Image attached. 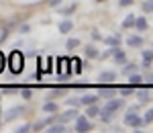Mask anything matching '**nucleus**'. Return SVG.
<instances>
[{
    "mask_svg": "<svg viewBox=\"0 0 153 133\" xmlns=\"http://www.w3.org/2000/svg\"><path fill=\"white\" fill-rule=\"evenodd\" d=\"M31 129H33L31 125H21V127H19V129H14V131H16V133H29Z\"/></svg>",
    "mask_w": 153,
    "mask_h": 133,
    "instance_id": "28",
    "label": "nucleus"
},
{
    "mask_svg": "<svg viewBox=\"0 0 153 133\" xmlns=\"http://www.w3.org/2000/svg\"><path fill=\"white\" fill-rule=\"evenodd\" d=\"M143 123H153V109H149L143 115Z\"/></svg>",
    "mask_w": 153,
    "mask_h": 133,
    "instance_id": "25",
    "label": "nucleus"
},
{
    "mask_svg": "<svg viewBox=\"0 0 153 133\" xmlns=\"http://www.w3.org/2000/svg\"><path fill=\"white\" fill-rule=\"evenodd\" d=\"M80 45V39H68V49H76Z\"/></svg>",
    "mask_w": 153,
    "mask_h": 133,
    "instance_id": "27",
    "label": "nucleus"
},
{
    "mask_svg": "<svg viewBox=\"0 0 153 133\" xmlns=\"http://www.w3.org/2000/svg\"><path fill=\"white\" fill-rule=\"evenodd\" d=\"M100 80H102V82H112V80H117V72H112V70L102 72L100 74Z\"/></svg>",
    "mask_w": 153,
    "mask_h": 133,
    "instance_id": "15",
    "label": "nucleus"
},
{
    "mask_svg": "<svg viewBox=\"0 0 153 133\" xmlns=\"http://www.w3.org/2000/svg\"><path fill=\"white\" fill-rule=\"evenodd\" d=\"M98 115H100V109L96 107V102L94 105H86V117H88V119H94Z\"/></svg>",
    "mask_w": 153,
    "mask_h": 133,
    "instance_id": "8",
    "label": "nucleus"
},
{
    "mask_svg": "<svg viewBox=\"0 0 153 133\" xmlns=\"http://www.w3.org/2000/svg\"><path fill=\"white\" fill-rule=\"evenodd\" d=\"M143 80L147 82V86H153V74H147V76H145Z\"/></svg>",
    "mask_w": 153,
    "mask_h": 133,
    "instance_id": "33",
    "label": "nucleus"
},
{
    "mask_svg": "<svg viewBox=\"0 0 153 133\" xmlns=\"http://www.w3.org/2000/svg\"><path fill=\"white\" fill-rule=\"evenodd\" d=\"M139 100H141V102H147V100H149V92H147V90H141V92H139Z\"/></svg>",
    "mask_w": 153,
    "mask_h": 133,
    "instance_id": "29",
    "label": "nucleus"
},
{
    "mask_svg": "<svg viewBox=\"0 0 153 133\" xmlns=\"http://www.w3.org/2000/svg\"><path fill=\"white\" fill-rule=\"evenodd\" d=\"M135 0H118V6H131Z\"/></svg>",
    "mask_w": 153,
    "mask_h": 133,
    "instance_id": "34",
    "label": "nucleus"
},
{
    "mask_svg": "<svg viewBox=\"0 0 153 133\" xmlns=\"http://www.w3.org/2000/svg\"><path fill=\"white\" fill-rule=\"evenodd\" d=\"M143 10H145V12H151L153 10V0H145V2H143Z\"/></svg>",
    "mask_w": 153,
    "mask_h": 133,
    "instance_id": "26",
    "label": "nucleus"
},
{
    "mask_svg": "<svg viewBox=\"0 0 153 133\" xmlns=\"http://www.w3.org/2000/svg\"><path fill=\"white\" fill-rule=\"evenodd\" d=\"M0 115H2V113H0Z\"/></svg>",
    "mask_w": 153,
    "mask_h": 133,
    "instance_id": "40",
    "label": "nucleus"
},
{
    "mask_svg": "<svg viewBox=\"0 0 153 133\" xmlns=\"http://www.w3.org/2000/svg\"><path fill=\"white\" fill-rule=\"evenodd\" d=\"M98 94H84L82 98H80V105H94V102H98Z\"/></svg>",
    "mask_w": 153,
    "mask_h": 133,
    "instance_id": "11",
    "label": "nucleus"
},
{
    "mask_svg": "<svg viewBox=\"0 0 153 133\" xmlns=\"http://www.w3.org/2000/svg\"><path fill=\"white\" fill-rule=\"evenodd\" d=\"M135 25V14H129V16H125V21H123V27L125 29H129V27H133Z\"/></svg>",
    "mask_w": 153,
    "mask_h": 133,
    "instance_id": "23",
    "label": "nucleus"
},
{
    "mask_svg": "<svg viewBox=\"0 0 153 133\" xmlns=\"http://www.w3.org/2000/svg\"><path fill=\"white\" fill-rule=\"evenodd\" d=\"M19 92H21V96H23V98H27V100H29V98L33 96V90H31L29 86H19Z\"/></svg>",
    "mask_w": 153,
    "mask_h": 133,
    "instance_id": "21",
    "label": "nucleus"
},
{
    "mask_svg": "<svg viewBox=\"0 0 153 133\" xmlns=\"http://www.w3.org/2000/svg\"><path fill=\"white\" fill-rule=\"evenodd\" d=\"M92 129V125L88 121V117H76V131L78 133H86Z\"/></svg>",
    "mask_w": 153,
    "mask_h": 133,
    "instance_id": "3",
    "label": "nucleus"
},
{
    "mask_svg": "<svg viewBox=\"0 0 153 133\" xmlns=\"http://www.w3.org/2000/svg\"><path fill=\"white\" fill-rule=\"evenodd\" d=\"M153 64V51H143V68H151Z\"/></svg>",
    "mask_w": 153,
    "mask_h": 133,
    "instance_id": "14",
    "label": "nucleus"
},
{
    "mask_svg": "<svg viewBox=\"0 0 153 133\" xmlns=\"http://www.w3.org/2000/svg\"><path fill=\"white\" fill-rule=\"evenodd\" d=\"M117 90L123 94V96H129V94H133V92H135V86H133V84H129V86H118Z\"/></svg>",
    "mask_w": 153,
    "mask_h": 133,
    "instance_id": "18",
    "label": "nucleus"
},
{
    "mask_svg": "<svg viewBox=\"0 0 153 133\" xmlns=\"http://www.w3.org/2000/svg\"><path fill=\"white\" fill-rule=\"evenodd\" d=\"M129 82L135 86V88H137V86H141V84H143V78H141V76H139L137 72H133V74H129Z\"/></svg>",
    "mask_w": 153,
    "mask_h": 133,
    "instance_id": "17",
    "label": "nucleus"
},
{
    "mask_svg": "<svg viewBox=\"0 0 153 133\" xmlns=\"http://www.w3.org/2000/svg\"><path fill=\"white\" fill-rule=\"evenodd\" d=\"M45 131H49V133H65L68 129H65V125H61V123H49V129H45Z\"/></svg>",
    "mask_w": 153,
    "mask_h": 133,
    "instance_id": "13",
    "label": "nucleus"
},
{
    "mask_svg": "<svg viewBox=\"0 0 153 133\" xmlns=\"http://www.w3.org/2000/svg\"><path fill=\"white\" fill-rule=\"evenodd\" d=\"M43 111L45 113H57V105L55 102H45L43 105Z\"/></svg>",
    "mask_w": 153,
    "mask_h": 133,
    "instance_id": "24",
    "label": "nucleus"
},
{
    "mask_svg": "<svg viewBox=\"0 0 153 133\" xmlns=\"http://www.w3.org/2000/svg\"><path fill=\"white\" fill-rule=\"evenodd\" d=\"M19 90V86H4L2 88V92H16Z\"/></svg>",
    "mask_w": 153,
    "mask_h": 133,
    "instance_id": "32",
    "label": "nucleus"
},
{
    "mask_svg": "<svg viewBox=\"0 0 153 133\" xmlns=\"http://www.w3.org/2000/svg\"><path fill=\"white\" fill-rule=\"evenodd\" d=\"M117 92H118L117 86H108V82H102L100 88H98V96H102V98H112Z\"/></svg>",
    "mask_w": 153,
    "mask_h": 133,
    "instance_id": "2",
    "label": "nucleus"
},
{
    "mask_svg": "<svg viewBox=\"0 0 153 133\" xmlns=\"http://www.w3.org/2000/svg\"><path fill=\"white\" fill-rule=\"evenodd\" d=\"M76 117H78V111H76V109H68L63 115H59L57 119H59L61 123H68V121H74Z\"/></svg>",
    "mask_w": 153,
    "mask_h": 133,
    "instance_id": "7",
    "label": "nucleus"
},
{
    "mask_svg": "<svg viewBox=\"0 0 153 133\" xmlns=\"http://www.w3.org/2000/svg\"><path fill=\"white\" fill-rule=\"evenodd\" d=\"M2 61L4 60H2V53H0V70H2Z\"/></svg>",
    "mask_w": 153,
    "mask_h": 133,
    "instance_id": "38",
    "label": "nucleus"
},
{
    "mask_svg": "<svg viewBox=\"0 0 153 133\" xmlns=\"http://www.w3.org/2000/svg\"><path fill=\"white\" fill-rule=\"evenodd\" d=\"M84 53H86V58H92V60H94V58H100V51H98L94 45H86V47H84Z\"/></svg>",
    "mask_w": 153,
    "mask_h": 133,
    "instance_id": "12",
    "label": "nucleus"
},
{
    "mask_svg": "<svg viewBox=\"0 0 153 133\" xmlns=\"http://www.w3.org/2000/svg\"><path fill=\"white\" fill-rule=\"evenodd\" d=\"M29 31H31V27H29V25H27V23L19 25V33H29Z\"/></svg>",
    "mask_w": 153,
    "mask_h": 133,
    "instance_id": "30",
    "label": "nucleus"
},
{
    "mask_svg": "<svg viewBox=\"0 0 153 133\" xmlns=\"http://www.w3.org/2000/svg\"><path fill=\"white\" fill-rule=\"evenodd\" d=\"M68 105H71V107H78V105H80V98H70V100H68Z\"/></svg>",
    "mask_w": 153,
    "mask_h": 133,
    "instance_id": "35",
    "label": "nucleus"
},
{
    "mask_svg": "<svg viewBox=\"0 0 153 133\" xmlns=\"http://www.w3.org/2000/svg\"><path fill=\"white\" fill-rule=\"evenodd\" d=\"M92 37H94V39H102V35H100V33H98L96 29H94V31H92Z\"/></svg>",
    "mask_w": 153,
    "mask_h": 133,
    "instance_id": "36",
    "label": "nucleus"
},
{
    "mask_svg": "<svg viewBox=\"0 0 153 133\" xmlns=\"http://www.w3.org/2000/svg\"><path fill=\"white\" fill-rule=\"evenodd\" d=\"M0 98H2V92H0Z\"/></svg>",
    "mask_w": 153,
    "mask_h": 133,
    "instance_id": "39",
    "label": "nucleus"
},
{
    "mask_svg": "<svg viewBox=\"0 0 153 133\" xmlns=\"http://www.w3.org/2000/svg\"><path fill=\"white\" fill-rule=\"evenodd\" d=\"M106 43L110 45V47H120V35H114V37H108V39H104Z\"/></svg>",
    "mask_w": 153,
    "mask_h": 133,
    "instance_id": "20",
    "label": "nucleus"
},
{
    "mask_svg": "<svg viewBox=\"0 0 153 133\" xmlns=\"http://www.w3.org/2000/svg\"><path fill=\"white\" fill-rule=\"evenodd\" d=\"M133 27H135L139 33H141V31H147V21H145L143 16H139V19H135V25H133Z\"/></svg>",
    "mask_w": 153,
    "mask_h": 133,
    "instance_id": "16",
    "label": "nucleus"
},
{
    "mask_svg": "<svg viewBox=\"0 0 153 133\" xmlns=\"http://www.w3.org/2000/svg\"><path fill=\"white\" fill-rule=\"evenodd\" d=\"M125 123H127L129 127H133V129H139V127L145 125L143 119L137 115V107H131V109L127 111V115H125Z\"/></svg>",
    "mask_w": 153,
    "mask_h": 133,
    "instance_id": "1",
    "label": "nucleus"
},
{
    "mask_svg": "<svg viewBox=\"0 0 153 133\" xmlns=\"http://www.w3.org/2000/svg\"><path fill=\"white\" fill-rule=\"evenodd\" d=\"M123 107H125V100H123V98H110V100L104 105V109L112 111V113H114V111H118V109H123Z\"/></svg>",
    "mask_w": 153,
    "mask_h": 133,
    "instance_id": "5",
    "label": "nucleus"
},
{
    "mask_svg": "<svg viewBox=\"0 0 153 133\" xmlns=\"http://www.w3.org/2000/svg\"><path fill=\"white\" fill-rule=\"evenodd\" d=\"M25 113V107H12L6 115H4V123H8V121H12V119H16V117H21Z\"/></svg>",
    "mask_w": 153,
    "mask_h": 133,
    "instance_id": "4",
    "label": "nucleus"
},
{
    "mask_svg": "<svg viewBox=\"0 0 153 133\" xmlns=\"http://www.w3.org/2000/svg\"><path fill=\"white\" fill-rule=\"evenodd\" d=\"M71 29H74V25H71V21H68V19L59 23V31H61V33H70Z\"/></svg>",
    "mask_w": 153,
    "mask_h": 133,
    "instance_id": "19",
    "label": "nucleus"
},
{
    "mask_svg": "<svg viewBox=\"0 0 153 133\" xmlns=\"http://www.w3.org/2000/svg\"><path fill=\"white\" fill-rule=\"evenodd\" d=\"M74 8H76L74 4H71V6H68V8H61V14H65V16H70L71 12H74Z\"/></svg>",
    "mask_w": 153,
    "mask_h": 133,
    "instance_id": "31",
    "label": "nucleus"
},
{
    "mask_svg": "<svg viewBox=\"0 0 153 133\" xmlns=\"http://www.w3.org/2000/svg\"><path fill=\"white\" fill-rule=\"evenodd\" d=\"M98 117L102 119V123H110V121H112V119H114V113L102 107V109H100V115H98Z\"/></svg>",
    "mask_w": 153,
    "mask_h": 133,
    "instance_id": "10",
    "label": "nucleus"
},
{
    "mask_svg": "<svg viewBox=\"0 0 153 133\" xmlns=\"http://www.w3.org/2000/svg\"><path fill=\"white\" fill-rule=\"evenodd\" d=\"M127 45H129V47H141L143 45V37L141 35H131L129 39H127Z\"/></svg>",
    "mask_w": 153,
    "mask_h": 133,
    "instance_id": "9",
    "label": "nucleus"
},
{
    "mask_svg": "<svg viewBox=\"0 0 153 133\" xmlns=\"http://www.w3.org/2000/svg\"><path fill=\"white\" fill-rule=\"evenodd\" d=\"M133 72H137V64H125L123 66V74H133Z\"/></svg>",
    "mask_w": 153,
    "mask_h": 133,
    "instance_id": "22",
    "label": "nucleus"
},
{
    "mask_svg": "<svg viewBox=\"0 0 153 133\" xmlns=\"http://www.w3.org/2000/svg\"><path fill=\"white\" fill-rule=\"evenodd\" d=\"M10 68H12V72H14V74H19L21 70H23V55H21V60H19V51H14V53H12Z\"/></svg>",
    "mask_w": 153,
    "mask_h": 133,
    "instance_id": "6",
    "label": "nucleus"
},
{
    "mask_svg": "<svg viewBox=\"0 0 153 133\" xmlns=\"http://www.w3.org/2000/svg\"><path fill=\"white\" fill-rule=\"evenodd\" d=\"M49 4H51V6H59V4H61V0H49Z\"/></svg>",
    "mask_w": 153,
    "mask_h": 133,
    "instance_id": "37",
    "label": "nucleus"
}]
</instances>
